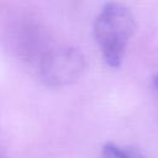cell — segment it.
Listing matches in <instances>:
<instances>
[{"label": "cell", "instance_id": "1", "mask_svg": "<svg viewBox=\"0 0 158 158\" xmlns=\"http://www.w3.org/2000/svg\"><path fill=\"white\" fill-rule=\"evenodd\" d=\"M135 28V17L127 6L110 2L102 7L95 20L94 33L104 59L109 65H120Z\"/></svg>", "mask_w": 158, "mask_h": 158}, {"label": "cell", "instance_id": "2", "mask_svg": "<svg viewBox=\"0 0 158 158\" xmlns=\"http://www.w3.org/2000/svg\"><path fill=\"white\" fill-rule=\"evenodd\" d=\"M85 67L80 51L70 47L49 52L41 64L43 79L51 85H63L75 80Z\"/></svg>", "mask_w": 158, "mask_h": 158}, {"label": "cell", "instance_id": "3", "mask_svg": "<svg viewBox=\"0 0 158 158\" xmlns=\"http://www.w3.org/2000/svg\"><path fill=\"white\" fill-rule=\"evenodd\" d=\"M102 158H138V157L120 148L116 144L107 143L102 149Z\"/></svg>", "mask_w": 158, "mask_h": 158}]
</instances>
